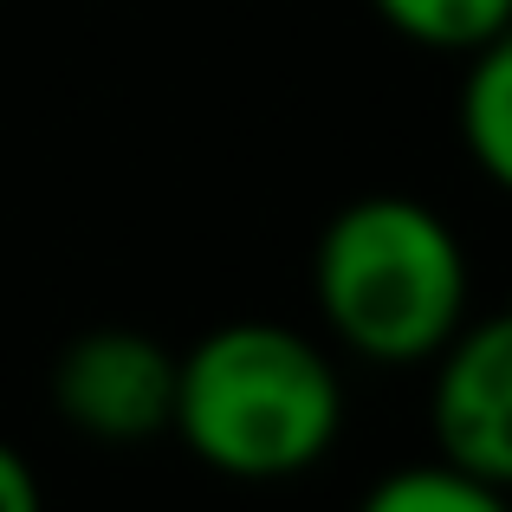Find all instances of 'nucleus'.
<instances>
[{
	"mask_svg": "<svg viewBox=\"0 0 512 512\" xmlns=\"http://www.w3.org/2000/svg\"><path fill=\"white\" fill-rule=\"evenodd\" d=\"M169 428L214 474L292 480L331 454L344 428V389L312 338L240 318L175 357Z\"/></svg>",
	"mask_w": 512,
	"mask_h": 512,
	"instance_id": "nucleus-1",
	"label": "nucleus"
},
{
	"mask_svg": "<svg viewBox=\"0 0 512 512\" xmlns=\"http://www.w3.org/2000/svg\"><path fill=\"white\" fill-rule=\"evenodd\" d=\"M318 312L370 363H428L467 325V253L415 195H363L331 214L312 260Z\"/></svg>",
	"mask_w": 512,
	"mask_h": 512,
	"instance_id": "nucleus-2",
	"label": "nucleus"
},
{
	"mask_svg": "<svg viewBox=\"0 0 512 512\" xmlns=\"http://www.w3.org/2000/svg\"><path fill=\"white\" fill-rule=\"evenodd\" d=\"M52 409L91 441H150L175 409V350L150 331H78L52 363Z\"/></svg>",
	"mask_w": 512,
	"mask_h": 512,
	"instance_id": "nucleus-3",
	"label": "nucleus"
},
{
	"mask_svg": "<svg viewBox=\"0 0 512 512\" xmlns=\"http://www.w3.org/2000/svg\"><path fill=\"white\" fill-rule=\"evenodd\" d=\"M435 448L448 467L480 480H512V325L506 318H480L461 325L435 350Z\"/></svg>",
	"mask_w": 512,
	"mask_h": 512,
	"instance_id": "nucleus-4",
	"label": "nucleus"
},
{
	"mask_svg": "<svg viewBox=\"0 0 512 512\" xmlns=\"http://www.w3.org/2000/svg\"><path fill=\"white\" fill-rule=\"evenodd\" d=\"M454 124H461V150L474 156V169L493 188H506L512 182V46L506 39H487V46L467 52Z\"/></svg>",
	"mask_w": 512,
	"mask_h": 512,
	"instance_id": "nucleus-5",
	"label": "nucleus"
},
{
	"mask_svg": "<svg viewBox=\"0 0 512 512\" xmlns=\"http://www.w3.org/2000/svg\"><path fill=\"white\" fill-rule=\"evenodd\" d=\"M357 512H512V506H506L500 480H480V474H461L448 461H428V467H402V474L376 480Z\"/></svg>",
	"mask_w": 512,
	"mask_h": 512,
	"instance_id": "nucleus-6",
	"label": "nucleus"
},
{
	"mask_svg": "<svg viewBox=\"0 0 512 512\" xmlns=\"http://www.w3.org/2000/svg\"><path fill=\"white\" fill-rule=\"evenodd\" d=\"M376 13L428 52H474L487 39H506L512 0H376Z\"/></svg>",
	"mask_w": 512,
	"mask_h": 512,
	"instance_id": "nucleus-7",
	"label": "nucleus"
},
{
	"mask_svg": "<svg viewBox=\"0 0 512 512\" xmlns=\"http://www.w3.org/2000/svg\"><path fill=\"white\" fill-rule=\"evenodd\" d=\"M0 512H46L39 474L26 467V454L13 441H0Z\"/></svg>",
	"mask_w": 512,
	"mask_h": 512,
	"instance_id": "nucleus-8",
	"label": "nucleus"
}]
</instances>
